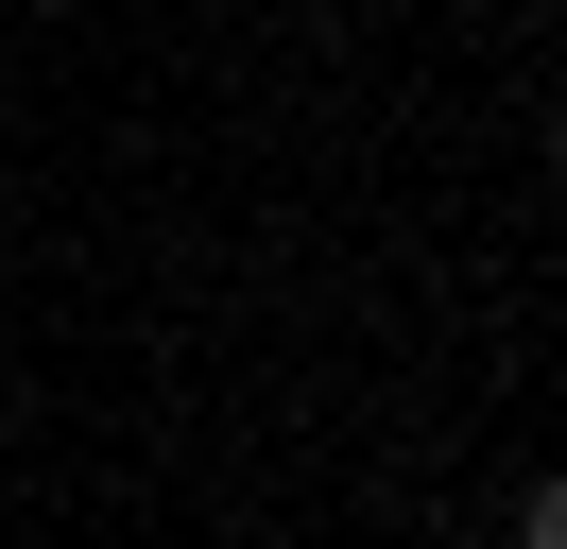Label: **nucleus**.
<instances>
[{
	"label": "nucleus",
	"instance_id": "obj_2",
	"mask_svg": "<svg viewBox=\"0 0 567 549\" xmlns=\"http://www.w3.org/2000/svg\"><path fill=\"white\" fill-rule=\"evenodd\" d=\"M550 172H567V121H550Z\"/></svg>",
	"mask_w": 567,
	"mask_h": 549
},
{
	"label": "nucleus",
	"instance_id": "obj_1",
	"mask_svg": "<svg viewBox=\"0 0 567 549\" xmlns=\"http://www.w3.org/2000/svg\"><path fill=\"white\" fill-rule=\"evenodd\" d=\"M516 549H567V480H533V498H516Z\"/></svg>",
	"mask_w": 567,
	"mask_h": 549
}]
</instances>
